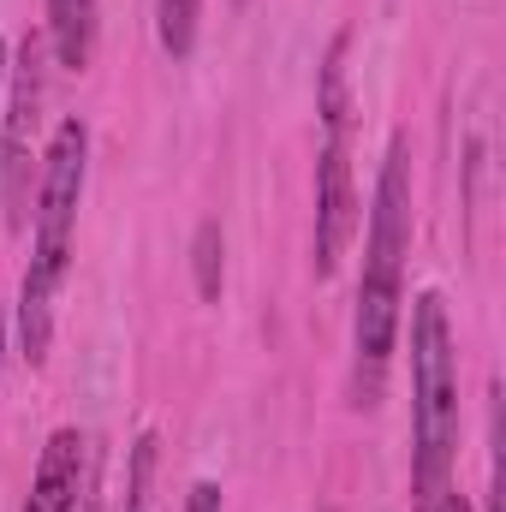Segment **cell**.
Returning <instances> with one entry per match:
<instances>
[{
  "label": "cell",
  "mask_w": 506,
  "mask_h": 512,
  "mask_svg": "<svg viewBox=\"0 0 506 512\" xmlns=\"http://www.w3.org/2000/svg\"><path fill=\"white\" fill-rule=\"evenodd\" d=\"M411 489L417 512H441L447 501V471H453V447H459V382H453V334H447V310L435 292L417 298L411 310Z\"/></svg>",
  "instance_id": "cell-1"
},
{
  "label": "cell",
  "mask_w": 506,
  "mask_h": 512,
  "mask_svg": "<svg viewBox=\"0 0 506 512\" xmlns=\"http://www.w3.org/2000/svg\"><path fill=\"white\" fill-rule=\"evenodd\" d=\"M405 245H411V161H405V137H393L387 161H381L376 215H370V262H364V286H358V352H364V364H387V352H393Z\"/></svg>",
  "instance_id": "cell-2"
},
{
  "label": "cell",
  "mask_w": 506,
  "mask_h": 512,
  "mask_svg": "<svg viewBox=\"0 0 506 512\" xmlns=\"http://www.w3.org/2000/svg\"><path fill=\"white\" fill-rule=\"evenodd\" d=\"M84 149L90 137L78 120L54 131L48 161H42V197H36V256L24 268L30 286L54 292L66 274V245H72V221H78V191H84Z\"/></svg>",
  "instance_id": "cell-3"
},
{
  "label": "cell",
  "mask_w": 506,
  "mask_h": 512,
  "mask_svg": "<svg viewBox=\"0 0 506 512\" xmlns=\"http://www.w3.org/2000/svg\"><path fill=\"white\" fill-rule=\"evenodd\" d=\"M36 108H42V72L36 48L24 42L12 66V108H6V155H0V197H6V233L30 227V149H36Z\"/></svg>",
  "instance_id": "cell-4"
},
{
  "label": "cell",
  "mask_w": 506,
  "mask_h": 512,
  "mask_svg": "<svg viewBox=\"0 0 506 512\" xmlns=\"http://www.w3.org/2000/svg\"><path fill=\"white\" fill-rule=\"evenodd\" d=\"M78 489H84V435L78 429H54L48 447H42V465H36L24 512H72Z\"/></svg>",
  "instance_id": "cell-5"
},
{
  "label": "cell",
  "mask_w": 506,
  "mask_h": 512,
  "mask_svg": "<svg viewBox=\"0 0 506 512\" xmlns=\"http://www.w3.org/2000/svg\"><path fill=\"white\" fill-rule=\"evenodd\" d=\"M48 30H54L60 66L84 72L96 48V0H48Z\"/></svg>",
  "instance_id": "cell-6"
},
{
  "label": "cell",
  "mask_w": 506,
  "mask_h": 512,
  "mask_svg": "<svg viewBox=\"0 0 506 512\" xmlns=\"http://www.w3.org/2000/svg\"><path fill=\"white\" fill-rule=\"evenodd\" d=\"M197 12H203V0H161V48H167L173 60L191 54V42H197Z\"/></svg>",
  "instance_id": "cell-7"
},
{
  "label": "cell",
  "mask_w": 506,
  "mask_h": 512,
  "mask_svg": "<svg viewBox=\"0 0 506 512\" xmlns=\"http://www.w3.org/2000/svg\"><path fill=\"white\" fill-rule=\"evenodd\" d=\"M191 262H197V292L215 304V298H221V221H203V227H197Z\"/></svg>",
  "instance_id": "cell-8"
},
{
  "label": "cell",
  "mask_w": 506,
  "mask_h": 512,
  "mask_svg": "<svg viewBox=\"0 0 506 512\" xmlns=\"http://www.w3.org/2000/svg\"><path fill=\"white\" fill-rule=\"evenodd\" d=\"M149 471H155V435H143L131 447V495H126V512H143V495H149Z\"/></svg>",
  "instance_id": "cell-9"
},
{
  "label": "cell",
  "mask_w": 506,
  "mask_h": 512,
  "mask_svg": "<svg viewBox=\"0 0 506 512\" xmlns=\"http://www.w3.org/2000/svg\"><path fill=\"white\" fill-rule=\"evenodd\" d=\"M441 512H471V507H465V495H453V489H447V501H441Z\"/></svg>",
  "instance_id": "cell-10"
},
{
  "label": "cell",
  "mask_w": 506,
  "mask_h": 512,
  "mask_svg": "<svg viewBox=\"0 0 506 512\" xmlns=\"http://www.w3.org/2000/svg\"><path fill=\"white\" fill-rule=\"evenodd\" d=\"M0 78H6V42H0Z\"/></svg>",
  "instance_id": "cell-11"
}]
</instances>
